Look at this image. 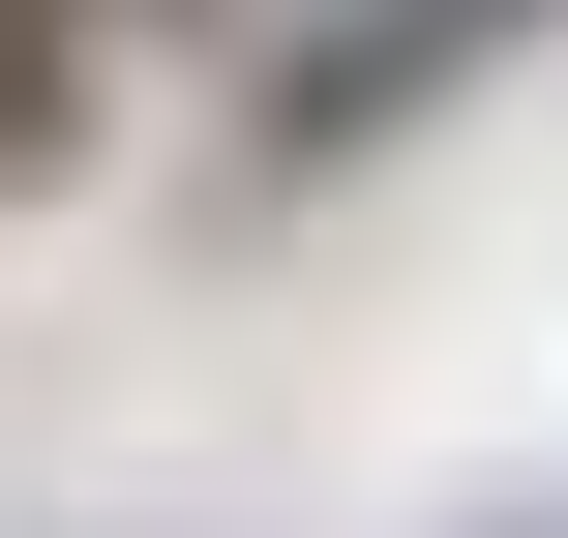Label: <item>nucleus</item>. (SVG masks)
Here are the masks:
<instances>
[{
	"instance_id": "nucleus-1",
	"label": "nucleus",
	"mask_w": 568,
	"mask_h": 538,
	"mask_svg": "<svg viewBox=\"0 0 568 538\" xmlns=\"http://www.w3.org/2000/svg\"><path fill=\"white\" fill-rule=\"evenodd\" d=\"M539 30H568V0H329V30L270 60V120H240V150H270V180H359V150H419L449 90H509Z\"/></svg>"
},
{
	"instance_id": "nucleus-2",
	"label": "nucleus",
	"mask_w": 568,
	"mask_h": 538,
	"mask_svg": "<svg viewBox=\"0 0 568 538\" xmlns=\"http://www.w3.org/2000/svg\"><path fill=\"white\" fill-rule=\"evenodd\" d=\"M90 90H120V0H0V180H60Z\"/></svg>"
}]
</instances>
